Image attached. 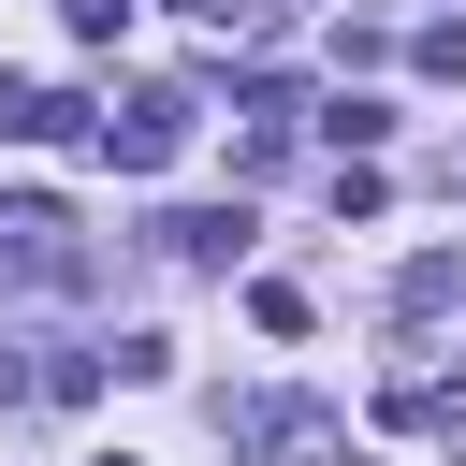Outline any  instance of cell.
<instances>
[{"mask_svg": "<svg viewBox=\"0 0 466 466\" xmlns=\"http://www.w3.org/2000/svg\"><path fill=\"white\" fill-rule=\"evenodd\" d=\"M335 437H350V422H335L320 393H248V408H233V451H248V466H335Z\"/></svg>", "mask_w": 466, "mask_h": 466, "instance_id": "7a4b0ae2", "label": "cell"}, {"mask_svg": "<svg viewBox=\"0 0 466 466\" xmlns=\"http://www.w3.org/2000/svg\"><path fill=\"white\" fill-rule=\"evenodd\" d=\"M320 131H335V146H350V160H364V146H379V131H393V102H364V87H335V102H320Z\"/></svg>", "mask_w": 466, "mask_h": 466, "instance_id": "9c48e42d", "label": "cell"}, {"mask_svg": "<svg viewBox=\"0 0 466 466\" xmlns=\"http://www.w3.org/2000/svg\"><path fill=\"white\" fill-rule=\"evenodd\" d=\"M102 393V350H44V408H87Z\"/></svg>", "mask_w": 466, "mask_h": 466, "instance_id": "30bf717a", "label": "cell"}, {"mask_svg": "<svg viewBox=\"0 0 466 466\" xmlns=\"http://www.w3.org/2000/svg\"><path fill=\"white\" fill-rule=\"evenodd\" d=\"M58 15H73V44H116L131 29V0H58Z\"/></svg>", "mask_w": 466, "mask_h": 466, "instance_id": "8fae6325", "label": "cell"}, {"mask_svg": "<svg viewBox=\"0 0 466 466\" xmlns=\"http://www.w3.org/2000/svg\"><path fill=\"white\" fill-rule=\"evenodd\" d=\"M0 277H29V291H87L102 262H87V218L58 204V189H0Z\"/></svg>", "mask_w": 466, "mask_h": 466, "instance_id": "6da1fadb", "label": "cell"}, {"mask_svg": "<svg viewBox=\"0 0 466 466\" xmlns=\"http://www.w3.org/2000/svg\"><path fill=\"white\" fill-rule=\"evenodd\" d=\"M189 131H204V102H189V87H131V102H116V116L87 131V146H102L116 175H160V160H175Z\"/></svg>", "mask_w": 466, "mask_h": 466, "instance_id": "3957f363", "label": "cell"}, {"mask_svg": "<svg viewBox=\"0 0 466 466\" xmlns=\"http://www.w3.org/2000/svg\"><path fill=\"white\" fill-rule=\"evenodd\" d=\"M291 116H306V102H291V73H233V160H248V175H277V160H291Z\"/></svg>", "mask_w": 466, "mask_h": 466, "instance_id": "277c9868", "label": "cell"}, {"mask_svg": "<svg viewBox=\"0 0 466 466\" xmlns=\"http://www.w3.org/2000/svg\"><path fill=\"white\" fill-rule=\"evenodd\" d=\"M466 306V248H408V277H393V320H451Z\"/></svg>", "mask_w": 466, "mask_h": 466, "instance_id": "8992f818", "label": "cell"}, {"mask_svg": "<svg viewBox=\"0 0 466 466\" xmlns=\"http://www.w3.org/2000/svg\"><path fill=\"white\" fill-rule=\"evenodd\" d=\"M15 393H44V364H15V350H0V408H15Z\"/></svg>", "mask_w": 466, "mask_h": 466, "instance_id": "4fadbf2b", "label": "cell"}, {"mask_svg": "<svg viewBox=\"0 0 466 466\" xmlns=\"http://www.w3.org/2000/svg\"><path fill=\"white\" fill-rule=\"evenodd\" d=\"M175 15H204V29H262L277 0H175Z\"/></svg>", "mask_w": 466, "mask_h": 466, "instance_id": "7c38bea8", "label": "cell"}, {"mask_svg": "<svg viewBox=\"0 0 466 466\" xmlns=\"http://www.w3.org/2000/svg\"><path fill=\"white\" fill-rule=\"evenodd\" d=\"M408 73H437V87H466V15H422V29H408Z\"/></svg>", "mask_w": 466, "mask_h": 466, "instance_id": "ba28073f", "label": "cell"}, {"mask_svg": "<svg viewBox=\"0 0 466 466\" xmlns=\"http://www.w3.org/2000/svg\"><path fill=\"white\" fill-rule=\"evenodd\" d=\"M379 422H422V437L466 466V379H393V393H379Z\"/></svg>", "mask_w": 466, "mask_h": 466, "instance_id": "5b68a950", "label": "cell"}, {"mask_svg": "<svg viewBox=\"0 0 466 466\" xmlns=\"http://www.w3.org/2000/svg\"><path fill=\"white\" fill-rule=\"evenodd\" d=\"M160 248H175V262H233V248H248V204H175Z\"/></svg>", "mask_w": 466, "mask_h": 466, "instance_id": "52a82bcc", "label": "cell"}]
</instances>
